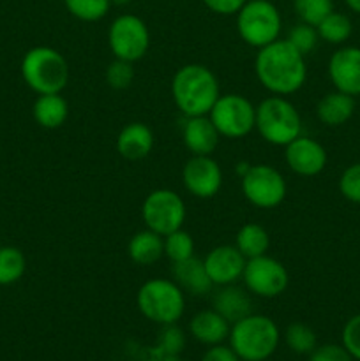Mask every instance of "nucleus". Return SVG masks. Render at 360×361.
I'll use <instances>...</instances> for the list:
<instances>
[{
    "label": "nucleus",
    "instance_id": "f257e3e1",
    "mask_svg": "<svg viewBox=\"0 0 360 361\" xmlns=\"http://www.w3.org/2000/svg\"><path fill=\"white\" fill-rule=\"evenodd\" d=\"M254 73L265 90L272 95H292L304 87L307 80L306 56L296 51L286 39L258 49Z\"/></svg>",
    "mask_w": 360,
    "mask_h": 361
},
{
    "label": "nucleus",
    "instance_id": "f03ea898",
    "mask_svg": "<svg viewBox=\"0 0 360 361\" xmlns=\"http://www.w3.org/2000/svg\"><path fill=\"white\" fill-rule=\"evenodd\" d=\"M221 95L217 76L203 63H186L172 80V97L184 116L208 115Z\"/></svg>",
    "mask_w": 360,
    "mask_h": 361
},
{
    "label": "nucleus",
    "instance_id": "7ed1b4c3",
    "mask_svg": "<svg viewBox=\"0 0 360 361\" xmlns=\"http://www.w3.org/2000/svg\"><path fill=\"white\" fill-rule=\"evenodd\" d=\"M228 342L240 361H267L277 351L281 331L268 316L249 314L232 324Z\"/></svg>",
    "mask_w": 360,
    "mask_h": 361
},
{
    "label": "nucleus",
    "instance_id": "20e7f679",
    "mask_svg": "<svg viewBox=\"0 0 360 361\" xmlns=\"http://www.w3.org/2000/svg\"><path fill=\"white\" fill-rule=\"evenodd\" d=\"M21 78L37 95L62 94L69 83V63L59 49L35 46L23 55Z\"/></svg>",
    "mask_w": 360,
    "mask_h": 361
},
{
    "label": "nucleus",
    "instance_id": "39448f33",
    "mask_svg": "<svg viewBox=\"0 0 360 361\" xmlns=\"http://www.w3.org/2000/svg\"><path fill=\"white\" fill-rule=\"evenodd\" d=\"M254 129L268 145L286 147L302 134V118L293 102L282 95H270L256 106Z\"/></svg>",
    "mask_w": 360,
    "mask_h": 361
},
{
    "label": "nucleus",
    "instance_id": "423d86ee",
    "mask_svg": "<svg viewBox=\"0 0 360 361\" xmlns=\"http://www.w3.org/2000/svg\"><path fill=\"white\" fill-rule=\"evenodd\" d=\"M136 303L143 317L159 326H166L182 319L186 312V293L175 281L155 277L141 286Z\"/></svg>",
    "mask_w": 360,
    "mask_h": 361
},
{
    "label": "nucleus",
    "instance_id": "0eeeda50",
    "mask_svg": "<svg viewBox=\"0 0 360 361\" xmlns=\"http://www.w3.org/2000/svg\"><path fill=\"white\" fill-rule=\"evenodd\" d=\"M235 16L240 39L253 48H263L281 35V13L270 0H247Z\"/></svg>",
    "mask_w": 360,
    "mask_h": 361
},
{
    "label": "nucleus",
    "instance_id": "6e6552de",
    "mask_svg": "<svg viewBox=\"0 0 360 361\" xmlns=\"http://www.w3.org/2000/svg\"><path fill=\"white\" fill-rule=\"evenodd\" d=\"M208 116L221 137L240 140L254 130L256 106L242 94H221Z\"/></svg>",
    "mask_w": 360,
    "mask_h": 361
},
{
    "label": "nucleus",
    "instance_id": "1a4fd4ad",
    "mask_svg": "<svg viewBox=\"0 0 360 361\" xmlns=\"http://www.w3.org/2000/svg\"><path fill=\"white\" fill-rule=\"evenodd\" d=\"M242 194L253 207L270 210L284 201L288 185L277 168L270 164H251L240 178Z\"/></svg>",
    "mask_w": 360,
    "mask_h": 361
},
{
    "label": "nucleus",
    "instance_id": "9d476101",
    "mask_svg": "<svg viewBox=\"0 0 360 361\" xmlns=\"http://www.w3.org/2000/svg\"><path fill=\"white\" fill-rule=\"evenodd\" d=\"M108 46L115 59L138 62L150 48L147 23L136 14H120L108 28Z\"/></svg>",
    "mask_w": 360,
    "mask_h": 361
},
{
    "label": "nucleus",
    "instance_id": "9b49d317",
    "mask_svg": "<svg viewBox=\"0 0 360 361\" xmlns=\"http://www.w3.org/2000/svg\"><path fill=\"white\" fill-rule=\"evenodd\" d=\"M186 203L179 192L172 189H155L145 197L141 204V217L145 228L161 236L176 231L186 222Z\"/></svg>",
    "mask_w": 360,
    "mask_h": 361
},
{
    "label": "nucleus",
    "instance_id": "f8f14e48",
    "mask_svg": "<svg viewBox=\"0 0 360 361\" xmlns=\"http://www.w3.org/2000/svg\"><path fill=\"white\" fill-rule=\"evenodd\" d=\"M242 282L251 295L260 298H277L288 288L289 275L281 261L263 254L247 259Z\"/></svg>",
    "mask_w": 360,
    "mask_h": 361
},
{
    "label": "nucleus",
    "instance_id": "ddd939ff",
    "mask_svg": "<svg viewBox=\"0 0 360 361\" xmlns=\"http://www.w3.org/2000/svg\"><path fill=\"white\" fill-rule=\"evenodd\" d=\"M187 192L198 200H210L222 187V169L212 155H191L182 169Z\"/></svg>",
    "mask_w": 360,
    "mask_h": 361
},
{
    "label": "nucleus",
    "instance_id": "4468645a",
    "mask_svg": "<svg viewBox=\"0 0 360 361\" xmlns=\"http://www.w3.org/2000/svg\"><path fill=\"white\" fill-rule=\"evenodd\" d=\"M286 166L299 176H316L325 169L328 161L327 150L320 141L300 134L284 147Z\"/></svg>",
    "mask_w": 360,
    "mask_h": 361
},
{
    "label": "nucleus",
    "instance_id": "2eb2a0df",
    "mask_svg": "<svg viewBox=\"0 0 360 361\" xmlns=\"http://www.w3.org/2000/svg\"><path fill=\"white\" fill-rule=\"evenodd\" d=\"M205 268L214 286H229L242 281L247 259L235 245H217L205 256Z\"/></svg>",
    "mask_w": 360,
    "mask_h": 361
},
{
    "label": "nucleus",
    "instance_id": "dca6fc26",
    "mask_svg": "<svg viewBox=\"0 0 360 361\" xmlns=\"http://www.w3.org/2000/svg\"><path fill=\"white\" fill-rule=\"evenodd\" d=\"M328 78L335 90L360 95V48L344 46L332 53L328 60Z\"/></svg>",
    "mask_w": 360,
    "mask_h": 361
},
{
    "label": "nucleus",
    "instance_id": "f3484780",
    "mask_svg": "<svg viewBox=\"0 0 360 361\" xmlns=\"http://www.w3.org/2000/svg\"><path fill=\"white\" fill-rule=\"evenodd\" d=\"M182 140L191 155H212L217 148L221 134L210 116H187L182 127Z\"/></svg>",
    "mask_w": 360,
    "mask_h": 361
},
{
    "label": "nucleus",
    "instance_id": "a211bd4d",
    "mask_svg": "<svg viewBox=\"0 0 360 361\" xmlns=\"http://www.w3.org/2000/svg\"><path fill=\"white\" fill-rule=\"evenodd\" d=\"M232 323L226 321L217 310L205 309L194 314L189 321V334L200 344L212 348L228 341Z\"/></svg>",
    "mask_w": 360,
    "mask_h": 361
},
{
    "label": "nucleus",
    "instance_id": "6ab92c4d",
    "mask_svg": "<svg viewBox=\"0 0 360 361\" xmlns=\"http://www.w3.org/2000/svg\"><path fill=\"white\" fill-rule=\"evenodd\" d=\"M212 309L217 310L232 324L236 323V321L253 314L251 293L246 288H240L236 284L219 286L214 298H212Z\"/></svg>",
    "mask_w": 360,
    "mask_h": 361
},
{
    "label": "nucleus",
    "instance_id": "aec40b11",
    "mask_svg": "<svg viewBox=\"0 0 360 361\" xmlns=\"http://www.w3.org/2000/svg\"><path fill=\"white\" fill-rule=\"evenodd\" d=\"M154 148V133L143 122H131L116 136V152L127 161L145 159Z\"/></svg>",
    "mask_w": 360,
    "mask_h": 361
},
{
    "label": "nucleus",
    "instance_id": "412c9836",
    "mask_svg": "<svg viewBox=\"0 0 360 361\" xmlns=\"http://www.w3.org/2000/svg\"><path fill=\"white\" fill-rule=\"evenodd\" d=\"M172 264L173 281L180 286L184 293H189L193 296H205L212 291L214 284L208 277L203 259L193 256L189 259Z\"/></svg>",
    "mask_w": 360,
    "mask_h": 361
},
{
    "label": "nucleus",
    "instance_id": "4be33fe9",
    "mask_svg": "<svg viewBox=\"0 0 360 361\" xmlns=\"http://www.w3.org/2000/svg\"><path fill=\"white\" fill-rule=\"evenodd\" d=\"M355 113V97L344 92H328L318 101L316 116L327 127H339L348 122Z\"/></svg>",
    "mask_w": 360,
    "mask_h": 361
},
{
    "label": "nucleus",
    "instance_id": "5701e85b",
    "mask_svg": "<svg viewBox=\"0 0 360 361\" xmlns=\"http://www.w3.org/2000/svg\"><path fill=\"white\" fill-rule=\"evenodd\" d=\"M127 254L133 263L140 267H150L164 256V236L148 228L134 233L127 245Z\"/></svg>",
    "mask_w": 360,
    "mask_h": 361
},
{
    "label": "nucleus",
    "instance_id": "b1692460",
    "mask_svg": "<svg viewBox=\"0 0 360 361\" xmlns=\"http://www.w3.org/2000/svg\"><path fill=\"white\" fill-rule=\"evenodd\" d=\"M32 116L35 123L44 129H59L69 116V104L62 94L37 95L32 106Z\"/></svg>",
    "mask_w": 360,
    "mask_h": 361
},
{
    "label": "nucleus",
    "instance_id": "393cba45",
    "mask_svg": "<svg viewBox=\"0 0 360 361\" xmlns=\"http://www.w3.org/2000/svg\"><path fill=\"white\" fill-rule=\"evenodd\" d=\"M235 247L246 259H253V257L267 254L270 247V236L263 226L256 222H247L236 231Z\"/></svg>",
    "mask_w": 360,
    "mask_h": 361
},
{
    "label": "nucleus",
    "instance_id": "a878e982",
    "mask_svg": "<svg viewBox=\"0 0 360 361\" xmlns=\"http://www.w3.org/2000/svg\"><path fill=\"white\" fill-rule=\"evenodd\" d=\"M316 30L318 35H320V41L328 42V44H342L352 35L353 25L346 14L332 11L328 16H325L316 25Z\"/></svg>",
    "mask_w": 360,
    "mask_h": 361
},
{
    "label": "nucleus",
    "instance_id": "bb28decb",
    "mask_svg": "<svg viewBox=\"0 0 360 361\" xmlns=\"http://www.w3.org/2000/svg\"><path fill=\"white\" fill-rule=\"evenodd\" d=\"M27 270L25 254L18 247H0V286L16 284Z\"/></svg>",
    "mask_w": 360,
    "mask_h": 361
},
{
    "label": "nucleus",
    "instance_id": "cd10ccee",
    "mask_svg": "<svg viewBox=\"0 0 360 361\" xmlns=\"http://www.w3.org/2000/svg\"><path fill=\"white\" fill-rule=\"evenodd\" d=\"M284 344L295 355H307L316 349L318 337L311 326L304 323H292L284 330Z\"/></svg>",
    "mask_w": 360,
    "mask_h": 361
},
{
    "label": "nucleus",
    "instance_id": "c85d7f7f",
    "mask_svg": "<svg viewBox=\"0 0 360 361\" xmlns=\"http://www.w3.org/2000/svg\"><path fill=\"white\" fill-rule=\"evenodd\" d=\"M164 256L172 263H180L194 256V240L186 229H176L164 236Z\"/></svg>",
    "mask_w": 360,
    "mask_h": 361
},
{
    "label": "nucleus",
    "instance_id": "c756f323",
    "mask_svg": "<svg viewBox=\"0 0 360 361\" xmlns=\"http://www.w3.org/2000/svg\"><path fill=\"white\" fill-rule=\"evenodd\" d=\"M64 6L76 20L99 21L108 14L109 0H64Z\"/></svg>",
    "mask_w": 360,
    "mask_h": 361
},
{
    "label": "nucleus",
    "instance_id": "7c9ffc66",
    "mask_svg": "<svg viewBox=\"0 0 360 361\" xmlns=\"http://www.w3.org/2000/svg\"><path fill=\"white\" fill-rule=\"evenodd\" d=\"M293 9L300 21L316 27L334 11V0H293Z\"/></svg>",
    "mask_w": 360,
    "mask_h": 361
},
{
    "label": "nucleus",
    "instance_id": "2f4dec72",
    "mask_svg": "<svg viewBox=\"0 0 360 361\" xmlns=\"http://www.w3.org/2000/svg\"><path fill=\"white\" fill-rule=\"evenodd\" d=\"M134 76H136L134 63L120 59H115L112 63H108L104 73L106 83L113 90H126V88H129L133 85Z\"/></svg>",
    "mask_w": 360,
    "mask_h": 361
},
{
    "label": "nucleus",
    "instance_id": "473e14b6",
    "mask_svg": "<svg viewBox=\"0 0 360 361\" xmlns=\"http://www.w3.org/2000/svg\"><path fill=\"white\" fill-rule=\"evenodd\" d=\"M286 41H288L296 51H300L304 56H306L316 48L318 41H320V35H318L316 27L300 21V23H296L295 27L289 28Z\"/></svg>",
    "mask_w": 360,
    "mask_h": 361
},
{
    "label": "nucleus",
    "instance_id": "72a5a7b5",
    "mask_svg": "<svg viewBox=\"0 0 360 361\" xmlns=\"http://www.w3.org/2000/svg\"><path fill=\"white\" fill-rule=\"evenodd\" d=\"M159 351L166 356H176L186 348V334L175 324H166L161 326V334L157 338Z\"/></svg>",
    "mask_w": 360,
    "mask_h": 361
},
{
    "label": "nucleus",
    "instance_id": "f704fd0d",
    "mask_svg": "<svg viewBox=\"0 0 360 361\" xmlns=\"http://www.w3.org/2000/svg\"><path fill=\"white\" fill-rule=\"evenodd\" d=\"M339 190L342 197L360 204V162L348 166L339 178Z\"/></svg>",
    "mask_w": 360,
    "mask_h": 361
},
{
    "label": "nucleus",
    "instance_id": "c9c22d12",
    "mask_svg": "<svg viewBox=\"0 0 360 361\" xmlns=\"http://www.w3.org/2000/svg\"><path fill=\"white\" fill-rule=\"evenodd\" d=\"M342 345L348 349L353 360L360 361V314L346 321L342 328Z\"/></svg>",
    "mask_w": 360,
    "mask_h": 361
},
{
    "label": "nucleus",
    "instance_id": "e433bc0d",
    "mask_svg": "<svg viewBox=\"0 0 360 361\" xmlns=\"http://www.w3.org/2000/svg\"><path fill=\"white\" fill-rule=\"evenodd\" d=\"M309 361H353V358L342 344H323L316 345Z\"/></svg>",
    "mask_w": 360,
    "mask_h": 361
},
{
    "label": "nucleus",
    "instance_id": "4c0bfd02",
    "mask_svg": "<svg viewBox=\"0 0 360 361\" xmlns=\"http://www.w3.org/2000/svg\"><path fill=\"white\" fill-rule=\"evenodd\" d=\"M246 2L247 0H203L205 7L208 11L221 14V16H233V14H236L242 9Z\"/></svg>",
    "mask_w": 360,
    "mask_h": 361
},
{
    "label": "nucleus",
    "instance_id": "58836bf2",
    "mask_svg": "<svg viewBox=\"0 0 360 361\" xmlns=\"http://www.w3.org/2000/svg\"><path fill=\"white\" fill-rule=\"evenodd\" d=\"M201 361H240V358L229 345L219 344L208 348L201 356Z\"/></svg>",
    "mask_w": 360,
    "mask_h": 361
},
{
    "label": "nucleus",
    "instance_id": "ea45409f",
    "mask_svg": "<svg viewBox=\"0 0 360 361\" xmlns=\"http://www.w3.org/2000/svg\"><path fill=\"white\" fill-rule=\"evenodd\" d=\"M249 168H251V164H249V162H239V164L235 166V171L239 173V176H240V178H242V176L246 175V173H247V169H249Z\"/></svg>",
    "mask_w": 360,
    "mask_h": 361
},
{
    "label": "nucleus",
    "instance_id": "a19ab883",
    "mask_svg": "<svg viewBox=\"0 0 360 361\" xmlns=\"http://www.w3.org/2000/svg\"><path fill=\"white\" fill-rule=\"evenodd\" d=\"M344 4L353 11V13L360 14V0H344Z\"/></svg>",
    "mask_w": 360,
    "mask_h": 361
},
{
    "label": "nucleus",
    "instance_id": "79ce46f5",
    "mask_svg": "<svg viewBox=\"0 0 360 361\" xmlns=\"http://www.w3.org/2000/svg\"><path fill=\"white\" fill-rule=\"evenodd\" d=\"M112 2V6H119V7H124V6H129L133 0H109Z\"/></svg>",
    "mask_w": 360,
    "mask_h": 361
}]
</instances>
